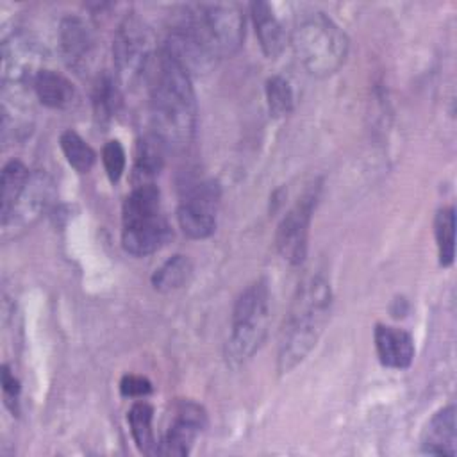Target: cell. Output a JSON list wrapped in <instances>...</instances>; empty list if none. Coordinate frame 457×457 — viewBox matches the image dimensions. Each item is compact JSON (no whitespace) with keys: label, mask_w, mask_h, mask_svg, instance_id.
I'll list each match as a JSON object with an SVG mask.
<instances>
[{"label":"cell","mask_w":457,"mask_h":457,"mask_svg":"<svg viewBox=\"0 0 457 457\" xmlns=\"http://www.w3.org/2000/svg\"><path fill=\"white\" fill-rule=\"evenodd\" d=\"M152 418H154V409L146 402H136L127 414L132 439L137 450L145 455H157L159 443H155V437H154Z\"/></svg>","instance_id":"obj_18"},{"label":"cell","mask_w":457,"mask_h":457,"mask_svg":"<svg viewBox=\"0 0 457 457\" xmlns=\"http://www.w3.org/2000/svg\"><path fill=\"white\" fill-rule=\"evenodd\" d=\"M320 195V186H311L296 204L284 214L277 227L275 243L277 250L284 261L293 266H298L305 261L307 246H309V227L312 211L316 207V200Z\"/></svg>","instance_id":"obj_7"},{"label":"cell","mask_w":457,"mask_h":457,"mask_svg":"<svg viewBox=\"0 0 457 457\" xmlns=\"http://www.w3.org/2000/svg\"><path fill=\"white\" fill-rule=\"evenodd\" d=\"M164 148L166 145L154 132L143 136L137 141L134 173H132L134 186L152 184V179L161 173L164 166Z\"/></svg>","instance_id":"obj_16"},{"label":"cell","mask_w":457,"mask_h":457,"mask_svg":"<svg viewBox=\"0 0 457 457\" xmlns=\"http://www.w3.org/2000/svg\"><path fill=\"white\" fill-rule=\"evenodd\" d=\"M120 393L129 398H141L152 393V382L141 375H123L120 380Z\"/></svg>","instance_id":"obj_26"},{"label":"cell","mask_w":457,"mask_h":457,"mask_svg":"<svg viewBox=\"0 0 457 457\" xmlns=\"http://www.w3.org/2000/svg\"><path fill=\"white\" fill-rule=\"evenodd\" d=\"M270 321V289L264 278L246 286L234 302L225 361L230 368L248 362L262 346Z\"/></svg>","instance_id":"obj_5"},{"label":"cell","mask_w":457,"mask_h":457,"mask_svg":"<svg viewBox=\"0 0 457 457\" xmlns=\"http://www.w3.org/2000/svg\"><path fill=\"white\" fill-rule=\"evenodd\" d=\"M59 143L68 164L79 173H87L93 168L96 154L75 130H64L59 137Z\"/></svg>","instance_id":"obj_22"},{"label":"cell","mask_w":457,"mask_h":457,"mask_svg":"<svg viewBox=\"0 0 457 457\" xmlns=\"http://www.w3.org/2000/svg\"><path fill=\"white\" fill-rule=\"evenodd\" d=\"M112 55L118 75L123 82H136L148 77L154 64V48L148 29L137 18H125L114 34Z\"/></svg>","instance_id":"obj_6"},{"label":"cell","mask_w":457,"mask_h":457,"mask_svg":"<svg viewBox=\"0 0 457 457\" xmlns=\"http://www.w3.org/2000/svg\"><path fill=\"white\" fill-rule=\"evenodd\" d=\"M250 14L264 55L270 59L278 57L286 46V32L282 29V23L277 20L273 9L270 7V4L257 0L250 4Z\"/></svg>","instance_id":"obj_15"},{"label":"cell","mask_w":457,"mask_h":457,"mask_svg":"<svg viewBox=\"0 0 457 457\" xmlns=\"http://www.w3.org/2000/svg\"><path fill=\"white\" fill-rule=\"evenodd\" d=\"M434 236L437 243V257L443 268L450 266L455 257V211L443 207L434 220Z\"/></svg>","instance_id":"obj_20"},{"label":"cell","mask_w":457,"mask_h":457,"mask_svg":"<svg viewBox=\"0 0 457 457\" xmlns=\"http://www.w3.org/2000/svg\"><path fill=\"white\" fill-rule=\"evenodd\" d=\"M54 198V182L45 171H32L12 207L0 216L4 239L12 237L32 227L48 209Z\"/></svg>","instance_id":"obj_8"},{"label":"cell","mask_w":457,"mask_h":457,"mask_svg":"<svg viewBox=\"0 0 457 457\" xmlns=\"http://www.w3.org/2000/svg\"><path fill=\"white\" fill-rule=\"evenodd\" d=\"M198 16L220 57L236 54L245 37V14L234 2H212L196 5Z\"/></svg>","instance_id":"obj_10"},{"label":"cell","mask_w":457,"mask_h":457,"mask_svg":"<svg viewBox=\"0 0 457 457\" xmlns=\"http://www.w3.org/2000/svg\"><path fill=\"white\" fill-rule=\"evenodd\" d=\"M220 196L216 180H202L187 191L177 211L179 225L187 237L205 239L214 232Z\"/></svg>","instance_id":"obj_9"},{"label":"cell","mask_w":457,"mask_h":457,"mask_svg":"<svg viewBox=\"0 0 457 457\" xmlns=\"http://www.w3.org/2000/svg\"><path fill=\"white\" fill-rule=\"evenodd\" d=\"M291 46L312 77H328L346 61L348 37L343 29L321 11L300 14L291 30Z\"/></svg>","instance_id":"obj_3"},{"label":"cell","mask_w":457,"mask_h":457,"mask_svg":"<svg viewBox=\"0 0 457 457\" xmlns=\"http://www.w3.org/2000/svg\"><path fill=\"white\" fill-rule=\"evenodd\" d=\"M207 425V414L202 405L184 400L177 405L173 421L157 445V455L182 457L191 452L196 436Z\"/></svg>","instance_id":"obj_11"},{"label":"cell","mask_w":457,"mask_h":457,"mask_svg":"<svg viewBox=\"0 0 457 457\" xmlns=\"http://www.w3.org/2000/svg\"><path fill=\"white\" fill-rule=\"evenodd\" d=\"M32 87L39 102L50 109H64L73 102L75 96L71 82L64 75L46 68H41L36 73Z\"/></svg>","instance_id":"obj_17"},{"label":"cell","mask_w":457,"mask_h":457,"mask_svg":"<svg viewBox=\"0 0 457 457\" xmlns=\"http://www.w3.org/2000/svg\"><path fill=\"white\" fill-rule=\"evenodd\" d=\"M120 89L111 75L98 77L93 91V107H95V118L98 123H107L114 112L120 107Z\"/></svg>","instance_id":"obj_23"},{"label":"cell","mask_w":457,"mask_h":457,"mask_svg":"<svg viewBox=\"0 0 457 457\" xmlns=\"http://www.w3.org/2000/svg\"><path fill=\"white\" fill-rule=\"evenodd\" d=\"M2 389H4V396H5V403L14 412V407L18 403V395H20V382L11 373L7 364L2 366Z\"/></svg>","instance_id":"obj_27"},{"label":"cell","mask_w":457,"mask_h":457,"mask_svg":"<svg viewBox=\"0 0 457 457\" xmlns=\"http://www.w3.org/2000/svg\"><path fill=\"white\" fill-rule=\"evenodd\" d=\"M421 450L428 455L455 457L457 452V423L455 407L439 409L427 423L421 434Z\"/></svg>","instance_id":"obj_13"},{"label":"cell","mask_w":457,"mask_h":457,"mask_svg":"<svg viewBox=\"0 0 457 457\" xmlns=\"http://www.w3.org/2000/svg\"><path fill=\"white\" fill-rule=\"evenodd\" d=\"M266 102L273 118L287 116L293 111V89L289 82L278 75L266 80Z\"/></svg>","instance_id":"obj_24"},{"label":"cell","mask_w":457,"mask_h":457,"mask_svg":"<svg viewBox=\"0 0 457 457\" xmlns=\"http://www.w3.org/2000/svg\"><path fill=\"white\" fill-rule=\"evenodd\" d=\"M121 245L134 257H145L161 250L171 237V228L161 209L157 186H134L121 209Z\"/></svg>","instance_id":"obj_4"},{"label":"cell","mask_w":457,"mask_h":457,"mask_svg":"<svg viewBox=\"0 0 457 457\" xmlns=\"http://www.w3.org/2000/svg\"><path fill=\"white\" fill-rule=\"evenodd\" d=\"M373 337L378 361L384 366L395 370L411 366L414 359V341L409 332L389 325H377Z\"/></svg>","instance_id":"obj_14"},{"label":"cell","mask_w":457,"mask_h":457,"mask_svg":"<svg viewBox=\"0 0 457 457\" xmlns=\"http://www.w3.org/2000/svg\"><path fill=\"white\" fill-rule=\"evenodd\" d=\"M93 34L77 16H68L59 25V46L66 66L77 73L89 68L93 61Z\"/></svg>","instance_id":"obj_12"},{"label":"cell","mask_w":457,"mask_h":457,"mask_svg":"<svg viewBox=\"0 0 457 457\" xmlns=\"http://www.w3.org/2000/svg\"><path fill=\"white\" fill-rule=\"evenodd\" d=\"M154 134L166 146H186L196 125V98L191 75L162 48L148 73Z\"/></svg>","instance_id":"obj_1"},{"label":"cell","mask_w":457,"mask_h":457,"mask_svg":"<svg viewBox=\"0 0 457 457\" xmlns=\"http://www.w3.org/2000/svg\"><path fill=\"white\" fill-rule=\"evenodd\" d=\"M332 307V289L325 277L314 275L303 280L291 302L280 330L277 370L280 375L296 368L316 346Z\"/></svg>","instance_id":"obj_2"},{"label":"cell","mask_w":457,"mask_h":457,"mask_svg":"<svg viewBox=\"0 0 457 457\" xmlns=\"http://www.w3.org/2000/svg\"><path fill=\"white\" fill-rule=\"evenodd\" d=\"M102 162L111 182H118L125 170V150L118 139H109L102 148Z\"/></svg>","instance_id":"obj_25"},{"label":"cell","mask_w":457,"mask_h":457,"mask_svg":"<svg viewBox=\"0 0 457 457\" xmlns=\"http://www.w3.org/2000/svg\"><path fill=\"white\" fill-rule=\"evenodd\" d=\"M29 177L30 171L21 161L12 159L4 166L0 179V216H4L12 207L21 189L25 187Z\"/></svg>","instance_id":"obj_21"},{"label":"cell","mask_w":457,"mask_h":457,"mask_svg":"<svg viewBox=\"0 0 457 457\" xmlns=\"http://www.w3.org/2000/svg\"><path fill=\"white\" fill-rule=\"evenodd\" d=\"M193 273V264L186 255H173L168 261H164L152 275V286L155 291L170 293L175 289H180L184 284H187L189 277Z\"/></svg>","instance_id":"obj_19"}]
</instances>
